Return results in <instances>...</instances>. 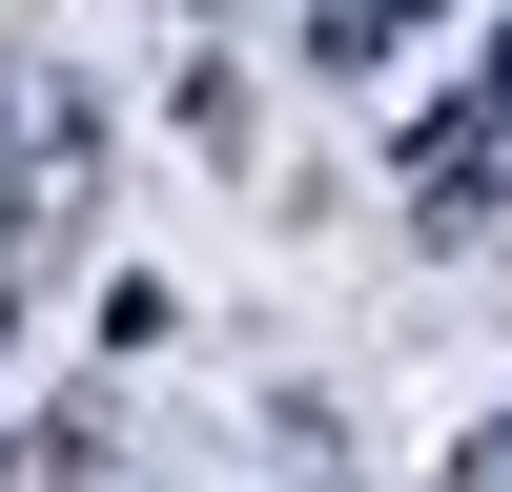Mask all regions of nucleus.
Instances as JSON below:
<instances>
[{"label": "nucleus", "instance_id": "nucleus-4", "mask_svg": "<svg viewBox=\"0 0 512 492\" xmlns=\"http://www.w3.org/2000/svg\"><path fill=\"white\" fill-rule=\"evenodd\" d=\"M0 328H21V308H0Z\"/></svg>", "mask_w": 512, "mask_h": 492}, {"label": "nucleus", "instance_id": "nucleus-3", "mask_svg": "<svg viewBox=\"0 0 512 492\" xmlns=\"http://www.w3.org/2000/svg\"><path fill=\"white\" fill-rule=\"evenodd\" d=\"M472 492H512V410H492V431H472Z\"/></svg>", "mask_w": 512, "mask_h": 492}, {"label": "nucleus", "instance_id": "nucleus-1", "mask_svg": "<svg viewBox=\"0 0 512 492\" xmlns=\"http://www.w3.org/2000/svg\"><path fill=\"white\" fill-rule=\"evenodd\" d=\"M390 164H410V205H431V226H472V205H492V164H512V41H492L472 82H451L431 123H410Z\"/></svg>", "mask_w": 512, "mask_h": 492}, {"label": "nucleus", "instance_id": "nucleus-2", "mask_svg": "<svg viewBox=\"0 0 512 492\" xmlns=\"http://www.w3.org/2000/svg\"><path fill=\"white\" fill-rule=\"evenodd\" d=\"M390 41H431V0H308V62H328V82H369Z\"/></svg>", "mask_w": 512, "mask_h": 492}]
</instances>
